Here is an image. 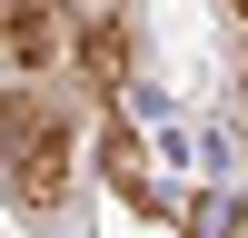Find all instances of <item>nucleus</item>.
I'll return each mask as SVG.
<instances>
[{
  "mask_svg": "<svg viewBox=\"0 0 248 238\" xmlns=\"http://www.w3.org/2000/svg\"><path fill=\"white\" fill-rule=\"evenodd\" d=\"M70 99L60 89H0V189L20 208H60L70 198Z\"/></svg>",
  "mask_w": 248,
  "mask_h": 238,
  "instance_id": "f257e3e1",
  "label": "nucleus"
},
{
  "mask_svg": "<svg viewBox=\"0 0 248 238\" xmlns=\"http://www.w3.org/2000/svg\"><path fill=\"white\" fill-rule=\"evenodd\" d=\"M70 50H79V79H90V89H119V79H129V30H119V20H79Z\"/></svg>",
  "mask_w": 248,
  "mask_h": 238,
  "instance_id": "f03ea898",
  "label": "nucleus"
},
{
  "mask_svg": "<svg viewBox=\"0 0 248 238\" xmlns=\"http://www.w3.org/2000/svg\"><path fill=\"white\" fill-rule=\"evenodd\" d=\"M99 169H109V189L129 198V208H169V198H159V178H149V159H139V139H129V129H109V139H99Z\"/></svg>",
  "mask_w": 248,
  "mask_h": 238,
  "instance_id": "7ed1b4c3",
  "label": "nucleus"
},
{
  "mask_svg": "<svg viewBox=\"0 0 248 238\" xmlns=\"http://www.w3.org/2000/svg\"><path fill=\"white\" fill-rule=\"evenodd\" d=\"M189 238H238V198H189Z\"/></svg>",
  "mask_w": 248,
  "mask_h": 238,
  "instance_id": "20e7f679",
  "label": "nucleus"
},
{
  "mask_svg": "<svg viewBox=\"0 0 248 238\" xmlns=\"http://www.w3.org/2000/svg\"><path fill=\"white\" fill-rule=\"evenodd\" d=\"M238 89H248V70H238Z\"/></svg>",
  "mask_w": 248,
  "mask_h": 238,
  "instance_id": "39448f33",
  "label": "nucleus"
}]
</instances>
